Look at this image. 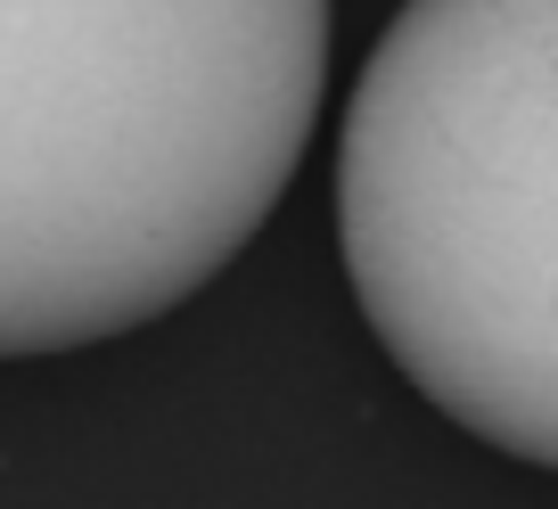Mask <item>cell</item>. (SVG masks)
I'll return each mask as SVG.
<instances>
[{"label": "cell", "instance_id": "6da1fadb", "mask_svg": "<svg viewBox=\"0 0 558 509\" xmlns=\"http://www.w3.org/2000/svg\"><path fill=\"white\" fill-rule=\"evenodd\" d=\"M329 0H0V362L190 304L271 222Z\"/></svg>", "mask_w": 558, "mask_h": 509}, {"label": "cell", "instance_id": "7a4b0ae2", "mask_svg": "<svg viewBox=\"0 0 558 509\" xmlns=\"http://www.w3.org/2000/svg\"><path fill=\"white\" fill-rule=\"evenodd\" d=\"M337 246L386 362L558 469V0H402L337 132Z\"/></svg>", "mask_w": 558, "mask_h": 509}]
</instances>
